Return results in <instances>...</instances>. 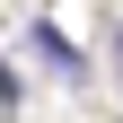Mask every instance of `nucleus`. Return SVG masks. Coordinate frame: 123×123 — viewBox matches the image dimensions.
Returning a JSON list of instances; mask_svg holds the SVG:
<instances>
[{
	"label": "nucleus",
	"mask_w": 123,
	"mask_h": 123,
	"mask_svg": "<svg viewBox=\"0 0 123 123\" xmlns=\"http://www.w3.org/2000/svg\"><path fill=\"white\" fill-rule=\"evenodd\" d=\"M35 53H44V62H53V70H79V44L62 35V26H53V18H44V26H35Z\"/></svg>",
	"instance_id": "1"
},
{
	"label": "nucleus",
	"mask_w": 123,
	"mask_h": 123,
	"mask_svg": "<svg viewBox=\"0 0 123 123\" xmlns=\"http://www.w3.org/2000/svg\"><path fill=\"white\" fill-rule=\"evenodd\" d=\"M114 70H123V18H114Z\"/></svg>",
	"instance_id": "2"
}]
</instances>
